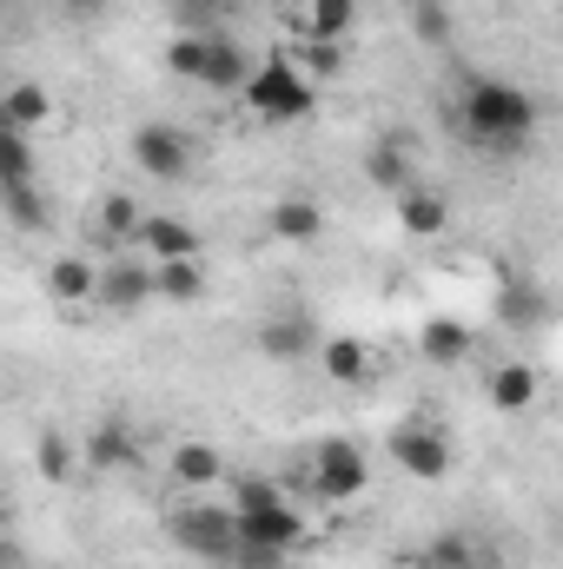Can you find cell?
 I'll return each instance as SVG.
<instances>
[{
    "label": "cell",
    "instance_id": "obj_36",
    "mask_svg": "<svg viewBox=\"0 0 563 569\" xmlns=\"http://www.w3.org/2000/svg\"><path fill=\"white\" fill-rule=\"evenodd\" d=\"M0 13H7V0H0Z\"/></svg>",
    "mask_w": 563,
    "mask_h": 569
},
{
    "label": "cell",
    "instance_id": "obj_22",
    "mask_svg": "<svg viewBox=\"0 0 563 569\" xmlns=\"http://www.w3.org/2000/svg\"><path fill=\"white\" fill-rule=\"evenodd\" d=\"M491 405H497V411L537 405V371H531V365H497V371H491Z\"/></svg>",
    "mask_w": 563,
    "mask_h": 569
},
{
    "label": "cell",
    "instance_id": "obj_3",
    "mask_svg": "<svg viewBox=\"0 0 563 569\" xmlns=\"http://www.w3.org/2000/svg\"><path fill=\"white\" fill-rule=\"evenodd\" d=\"M172 543L192 557V563H233V550H239V523H233V510H219V503H186V510H172Z\"/></svg>",
    "mask_w": 563,
    "mask_h": 569
},
{
    "label": "cell",
    "instance_id": "obj_16",
    "mask_svg": "<svg viewBox=\"0 0 563 569\" xmlns=\"http://www.w3.org/2000/svg\"><path fill=\"white\" fill-rule=\"evenodd\" d=\"M266 226H273V239H279V246H312V239L325 232V212H318L312 199H279Z\"/></svg>",
    "mask_w": 563,
    "mask_h": 569
},
{
    "label": "cell",
    "instance_id": "obj_5",
    "mask_svg": "<svg viewBox=\"0 0 563 569\" xmlns=\"http://www.w3.org/2000/svg\"><path fill=\"white\" fill-rule=\"evenodd\" d=\"M127 152H134V166H140L146 179H166V186H179V179L192 172V159H199L192 133L172 127V120H140L134 140H127Z\"/></svg>",
    "mask_w": 563,
    "mask_h": 569
},
{
    "label": "cell",
    "instance_id": "obj_14",
    "mask_svg": "<svg viewBox=\"0 0 563 569\" xmlns=\"http://www.w3.org/2000/svg\"><path fill=\"white\" fill-rule=\"evenodd\" d=\"M93 284H100V266H87L80 252H67V259L47 266V298H53V305H87Z\"/></svg>",
    "mask_w": 563,
    "mask_h": 569
},
{
    "label": "cell",
    "instance_id": "obj_20",
    "mask_svg": "<svg viewBox=\"0 0 563 569\" xmlns=\"http://www.w3.org/2000/svg\"><path fill=\"white\" fill-rule=\"evenodd\" d=\"M365 179H372V186H385V192H405V186H412V146H405V140L372 146V159H365Z\"/></svg>",
    "mask_w": 563,
    "mask_h": 569
},
{
    "label": "cell",
    "instance_id": "obj_26",
    "mask_svg": "<svg viewBox=\"0 0 563 569\" xmlns=\"http://www.w3.org/2000/svg\"><path fill=\"white\" fill-rule=\"evenodd\" d=\"M140 199H127V192H113L107 206H100V239H113V246H134V232H140Z\"/></svg>",
    "mask_w": 563,
    "mask_h": 569
},
{
    "label": "cell",
    "instance_id": "obj_10",
    "mask_svg": "<svg viewBox=\"0 0 563 569\" xmlns=\"http://www.w3.org/2000/svg\"><path fill=\"white\" fill-rule=\"evenodd\" d=\"M93 298H100V305H113V311H140L146 298H152V266H134V259L107 266L100 284H93Z\"/></svg>",
    "mask_w": 563,
    "mask_h": 569
},
{
    "label": "cell",
    "instance_id": "obj_25",
    "mask_svg": "<svg viewBox=\"0 0 563 569\" xmlns=\"http://www.w3.org/2000/svg\"><path fill=\"white\" fill-rule=\"evenodd\" d=\"M172 477H179L186 490L219 483V450H213V443H179V450H172Z\"/></svg>",
    "mask_w": 563,
    "mask_h": 569
},
{
    "label": "cell",
    "instance_id": "obj_32",
    "mask_svg": "<svg viewBox=\"0 0 563 569\" xmlns=\"http://www.w3.org/2000/svg\"><path fill=\"white\" fill-rule=\"evenodd\" d=\"M471 537H457V530H444V537H431V569H471Z\"/></svg>",
    "mask_w": 563,
    "mask_h": 569
},
{
    "label": "cell",
    "instance_id": "obj_9",
    "mask_svg": "<svg viewBox=\"0 0 563 569\" xmlns=\"http://www.w3.org/2000/svg\"><path fill=\"white\" fill-rule=\"evenodd\" d=\"M80 450H87V463H93V470H127V463H140V437H134V425H120V418L93 425Z\"/></svg>",
    "mask_w": 563,
    "mask_h": 569
},
{
    "label": "cell",
    "instance_id": "obj_24",
    "mask_svg": "<svg viewBox=\"0 0 563 569\" xmlns=\"http://www.w3.org/2000/svg\"><path fill=\"white\" fill-rule=\"evenodd\" d=\"M0 206H7V219H13L20 232H47V219H53V206H47L40 179H33V186H13V192H0Z\"/></svg>",
    "mask_w": 563,
    "mask_h": 569
},
{
    "label": "cell",
    "instance_id": "obj_11",
    "mask_svg": "<svg viewBox=\"0 0 563 569\" xmlns=\"http://www.w3.org/2000/svg\"><path fill=\"white\" fill-rule=\"evenodd\" d=\"M392 199H398V226H405L412 239H437V232H444V219H451V206H444L431 186H418V179H412L405 192H392Z\"/></svg>",
    "mask_w": 563,
    "mask_h": 569
},
{
    "label": "cell",
    "instance_id": "obj_7",
    "mask_svg": "<svg viewBox=\"0 0 563 569\" xmlns=\"http://www.w3.org/2000/svg\"><path fill=\"white\" fill-rule=\"evenodd\" d=\"M239 523V550H273V557H292L305 550V517L292 503H273V510H233Z\"/></svg>",
    "mask_w": 563,
    "mask_h": 569
},
{
    "label": "cell",
    "instance_id": "obj_13",
    "mask_svg": "<svg viewBox=\"0 0 563 569\" xmlns=\"http://www.w3.org/2000/svg\"><path fill=\"white\" fill-rule=\"evenodd\" d=\"M0 120H7L13 133H33V127H47V120H53V93H47L40 80H20V87H7V93H0Z\"/></svg>",
    "mask_w": 563,
    "mask_h": 569
},
{
    "label": "cell",
    "instance_id": "obj_23",
    "mask_svg": "<svg viewBox=\"0 0 563 569\" xmlns=\"http://www.w3.org/2000/svg\"><path fill=\"white\" fill-rule=\"evenodd\" d=\"M206 53H213V33H172V47H166V73L199 87V73H206Z\"/></svg>",
    "mask_w": 563,
    "mask_h": 569
},
{
    "label": "cell",
    "instance_id": "obj_31",
    "mask_svg": "<svg viewBox=\"0 0 563 569\" xmlns=\"http://www.w3.org/2000/svg\"><path fill=\"white\" fill-rule=\"evenodd\" d=\"M273 503H285V490L273 477H239L233 483V510H273Z\"/></svg>",
    "mask_w": 563,
    "mask_h": 569
},
{
    "label": "cell",
    "instance_id": "obj_1",
    "mask_svg": "<svg viewBox=\"0 0 563 569\" xmlns=\"http://www.w3.org/2000/svg\"><path fill=\"white\" fill-rule=\"evenodd\" d=\"M457 133L491 152V159H517L544 133V100L524 80H497V73H471L457 93Z\"/></svg>",
    "mask_w": 563,
    "mask_h": 569
},
{
    "label": "cell",
    "instance_id": "obj_27",
    "mask_svg": "<svg viewBox=\"0 0 563 569\" xmlns=\"http://www.w3.org/2000/svg\"><path fill=\"white\" fill-rule=\"evenodd\" d=\"M424 358H431V365H457V358H464V351H471V338H464V325H451V318H431V325H424Z\"/></svg>",
    "mask_w": 563,
    "mask_h": 569
},
{
    "label": "cell",
    "instance_id": "obj_35",
    "mask_svg": "<svg viewBox=\"0 0 563 569\" xmlns=\"http://www.w3.org/2000/svg\"><path fill=\"white\" fill-rule=\"evenodd\" d=\"M0 569H27V557H20V543H13V537H0Z\"/></svg>",
    "mask_w": 563,
    "mask_h": 569
},
{
    "label": "cell",
    "instance_id": "obj_15",
    "mask_svg": "<svg viewBox=\"0 0 563 569\" xmlns=\"http://www.w3.org/2000/svg\"><path fill=\"white\" fill-rule=\"evenodd\" d=\"M352 27H358V0H312V7H305V40L345 47Z\"/></svg>",
    "mask_w": 563,
    "mask_h": 569
},
{
    "label": "cell",
    "instance_id": "obj_30",
    "mask_svg": "<svg viewBox=\"0 0 563 569\" xmlns=\"http://www.w3.org/2000/svg\"><path fill=\"white\" fill-rule=\"evenodd\" d=\"M412 27H418V40L444 47L451 40V7L444 0H412Z\"/></svg>",
    "mask_w": 563,
    "mask_h": 569
},
{
    "label": "cell",
    "instance_id": "obj_17",
    "mask_svg": "<svg viewBox=\"0 0 563 569\" xmlns=\"http://www.w3.org/2000/svg\"><path fill=\"white\" fill-rule=\"evenodd\" d=\"M33 179H40L33 133H13V127L0 120V192H13V186H33Z\"/></svg>",
    "mask_w": 563,
    "mask_h": 569
},
{
    "label": "cell",
    "instance_id": "obj_4",
    "mask_svg": "<svg viewBox=\"0 0 563 569\" xmlns=\"http://www.w3.org/2000/svg\"><path fill=\"white\" fill-rule=\"evenodd\" d=\"M365 483H372L365 443H352V437H318V450H312V497H318V503H352V497H365Z\"/></svg>",
    "mask_w": 563,
    "mask_h": 569
},
{
    "label": "cell",
    "instance_id": "obj_8",
    "mask_svg": "<svg viewBox=\"0 0 563 569\" xmlns=\"http://www.w3.org/2000/svg\"><path fill=\"white\" fill-rule=\"evenodd\" d=\"M134 246L152 252V266H159V259H199V232H192L186 219H166V212H146L140 232H134Z\"/></svg>",
    "mask_w": 563,
    "mask_h": 569
},
{
    "label": "cell",
    "instance_id": "obj_29",
    "mask_svg": "<svg viewBox=\"0 0 563 569\" xmlns=\"http://www.w3.org/2000/svg\"><path fill=\"white\" fill-rule=\"evenodd\" d=\"M226 7H233V0H166V13L179 20V33H213Z\"/></svg>",
    "mask_w": 563,
    "mask_h": 569
},
{
    "label": "cell",
    "instance_id": "obj_34",
    "mask_svg": "<svg viewBox=\"0 0 563 569\" xmlns=\"http://www.w3.org/2000/svg\"><path fill=\"white\" fill-rule=\"evenodd\" d=\"M60 7H67V20H73V27H93V20H107V13H113V0H60Z\"/></svg>",
    "mask_w": 563,
    "mask_h": 569
},
{
    "label": "cell",
    "instance_id": "obj_19",
    "mask_svg": "<svg viewBox=\"0 0 563 569\" xmlns=\"http://www.w3.org/2000/svg\"><path fill=\"white\" fill-rule=\"evenodd\" d=\"M318 345V325L312 318H273L266 331H259V351L266 358H305Z\"/></svg>",
    "mask_w": 563,
    "mask_h": 569
},
{
    "label": "cell",
    "instance_id": "obj_2",
    "mask_svg": "<svg viewBox=\"0 0 563 569\" xmlns=\"http://www.w3.org/2000/svg\"><path fill=\"white\" fill-rule=\"evenodd\" d=\"M239 100H246V113L253 120H266V127H298V120H312V107H318V93H312V80L298 73V60H259L253 73H246V87H239Z\"/></svg>",
    "mask_w": 563,
    "mask_h": 569
},
{
    "label": "cell",
    "instance_id": "obj_12",
    "mask_svg": "<svg viewBox=\"0 0 563 569\" xmlns=\"http://www.w3.org/2000/svg\"><path fill=\"white\" fill-rule=\"evenodd\" d=\"M246 73H253L246 47H239V40H226V33H213V53H206L199 87H206V93H239V87H246Z\"/></svg>",
    "mask_w": 563,
    "mask_h": 569
},
{
    "label": "cell",
    "instance_id": "obj_21",
    "mask_svg": "<svg viewBox=\"0 0 563 569\" xmlns=\"http://www.w3.org/2000/svg\"><path fill=\"white\" fill-rule=\"evenodd\" d=\"M365 371H372L365 338H325V378L332 385H365Z\"/></svg>",
    "mask_w": 563,
    "mask_h": 569
},
{
    "label": "cell",
    "instance_id": "obj_18",
    "mask_svg": "<svg viewBox=\"0 0 563 569\" xmlns=\"http://www.w3.org/2000/svg\"><path fill=\"white\" fill-rule=\"evenodd\" d=\"M199 291H206V266H199V259H159V266H152V298L192 305Z\"/></svg>",
    "mask_w": 563,
    "mask_h": 569
},
{
    "label": "cell",
    "instance_id": "obj_6",
    "mask_svg": "<svg viewBox=\"0 0 563 569\" xmlns=\"http://www.w3.org/2000/svg\"><path fill=\"white\" fill-rule=\"evenodd\" d=\"M392 457H398V470L418 477V483H444L451 463H457V450H451L444 425H431V418H412V425L392 430Z\"/></svg>",
    "mask_w": 563,
    "mask_h": 569
},
{
    "label": "cell",
    "instance_id": "obj_28",
    "mask_svg": "<svg viewBox=\"0 0 563 569\" xmlns=\"http://www.w3.org/2000/svg\"><path fill=\"white\" fill-rule=\"evenodd\" d=\"M33 470H40L47 483H60V477H73V443H67L60 430H40V443H33Z\"/></svg>",
    "mask_w": 563,
    "mask_h": 569
},
{
    "label": "cell",
    "instance_id": "obj_33",
    "mask_svg": "<svg viewBox=\"0 0 563 569\" xmlns=\"http://www.w3.org/2000/svg\"><path fill=\"white\" fill-rule=\"evenodd\" d=\"M504 318H517V325H537V318H544V298H537V284H504Z\"/></svg>",
    "mask_w": 563,
    "mask_h": 569
}]
</instances>
